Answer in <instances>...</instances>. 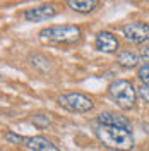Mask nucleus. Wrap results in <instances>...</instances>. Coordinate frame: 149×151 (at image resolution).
I'll return each mask as SVG.
<instances>
[{
  "label": "nucleus",
  "instance_id": "obj_11",
  "mask_svg": "<svg viewBox=\"0 0 149 151\" xmlns=\"http://www.w3.org/2000/svg\"><path fill=\"white\" fill-rule=\"evenodd\" d=\"M117 62L122 67H125V69H132V67H137L139 57L135 55V53H132V52H129V50H123V52H120L117 55Z\"/></svg>",
  "mask_w": 149,
  "mask_h": 151
},
{
  "label": "nucleus",
  "instance_id": "obj_5",
  "mask_svg": "<svg viewBox=\"0 0 149 151\" xmlns=\"http://www.w3.org/2000/svg\"><path fill=\"white\" fill-rule=\"evenodd\" d=\"M123 36L127 38L132 43H146L149 41V24L148 22H139V21H134L129 24H123Z\"/></svg>",
  "mask_w": 149,
  "mask_h": 151
},
{
  "label": "nucleus",
  "instance_id": "obj_6",
  "mask_svg": "<svg viewBox=\"0 0 149 151\" xmlns=\"http://www.w3.org/2000/svg\"><path fill=\"white\" fill-rule=\"evenodd\" d=\"M55 14H57L55 5L45 4V5H38V7L28 9L24 12V19H26V21H31V22H41V21L52 19Z\"/></svg>",
  "mask_w": 149,
  "mask_h": 151
},
{
  "label": "nucleus",
  "instance_id": "obj_7",
  "mask_svg": "<svg viewBox=\"0 0 149 151\" xmlns=\"http://www.w3.org/2000/svg\"><path fill=\"white\" fill-rule=\"evenodd\" d=\"M98 120H100L101 125H112V127H120V129H125V131H130V122L120 113L103 112L98 115Z\"/></svg>",
  "mask_w": 149,
  "mask_h": 151
},
{
  "label": "nucleus",
  "instance_id": "obj_12",
  "mask_svg": "<svg viewBox=\"0 0 149 151\" xmlns=\"http://www.w3.org/2000/svg\"><path fill=\"white\" fill-rule=\"evenodd\" d=\"M31 62H33V65L38 67L41 72H47L48 69H50V64H48V60L45 58V57H41V55H34V57H31Z\"/></svg>",
  "mask_w": 149,
  "mask_h": 151
},
{
  "label": "nucleus",
  "instance_id": "obj_17",
  "mask_svg": "<svg viewBox=\"0 0 149 151\" xmlns=\"http://www.w3.org/2000/svg\"><path fill=\"white\" fill-rule=\"evenodd\" d=\"M140 57H142L144 60H149V45H146V47L140 50Z\"/></svg>",
  "mask_w": 149,
  "mask_h": 151
},
{
  "label": "nucleus",
  "instance_id": "obj_1",
  "mask_svg": "<svg viewBox=\"0 0 149 151\" xmlns=\"http://www.w3.org/2000/svg\"><path fill=\"white\" fill-rule=\"evenodd\" d=\"M96 136L98 139L112 148V150H118V151H129L132 150L134 146V137H132L130 131H125V129H120V127H112V125H98L96 129Z\"/></svg>",
  "mask_w": 149,
  "mask_h": 151
},
{
  "label": "nucleus",
  "instance_id": "obj_9",
  "mask_svg": "<svg viewBox=\"0 0 149 151\" xmlns=\"http://www.w3.org/2000/svg\"><path fill=\"white\" fill-rule=\"evenodd\" d=\"M24 146H28L29 150H34V151H60L53 142H50L47 137H43V136H31V137H26Z\"/></svg>",
  "mask_w": 149,
  "mask_h": 151
},
{
  "label": "nucleus",
  "instance_id": "obj_10",
  "mask_svg": "<svg viewBox=\"0 0 149 151\" xmlns=\"http://www.w3.org/2000/svg\"><path fill=\"white\" fill-rule=\"evenodd\" d=\"M67 5L77 12H91L100 5V2L98 0H67Z\"/></svg>",
  "mask_w": 149,
  "mask_h": 151
},
{
  "label": "nucleus",
  "instance_id": "obj_8",
  "mask_svg": "<svg viewBox=\"0 0 149 151\" xmlns=\"http://www.w3.org/2000/svg\"><path fill=\"white\" fill-rule=\"evenodd\" d=\"M96 48L100 52H105V53H113L118 48V40L110 31H101L96 36Z\"/></svg>",
  "mask_w": 149,
  "mask_h": 151
},
{
  "label": "nucleus",
  "instance_id": "obj_16",
  "mask_svg": "<svg viewBox=\"0 0 149 151\" xmlns=\"http://www.w3.org/2000/svg\"><path fill=\"white\" fill-rule=\"evenodd\" d=\"M137 96H140L146 103H149V88L148 86H140L139 89H137Z\"/></svg>",
  "mask_w": 149,
  "mask_h": 151
},
{
  "label": "nucleus",
  "instance_id": "obj_4",
  "mask_svg": "<svg viewBox=\"0 0 149 151\" xmlns=\"http://www.w3.org/2000/svg\"><path fill=\"white\" fill-rule=\"evenodd\" d=\"M58 103L62 105L64 108L70 110V112H77V113H84L93 110V100L87 98L86 94L82 93H67L62 94L58 98Z\"/></svg>",
  "mask_w": 149,
  "mask_h": 151
},
{
  "label": "nucleus",
  "instance_id": "obj_2",
  "mask_svg": "<svg viewBox=\"0 0 149 151\" xmlns=\"http://www.w3.org/2000/svg\"><path fill=\"white\" fill-rule=\"evenodd\" d=\"M41 41H52V43H75L81 40V29L74 24H58L47 28L39 33Z\"/></svg>",
  "mask_w": 149,
  "mask_h": 151
},
{
  "label": "nucleus",
  "instance_id": "obj_3",
  "mask_svg": "<svg viewBox=\"0 0 149 151\" xmlns=\"http://www.w3.org/2000/svg\"><path fill=\"white\" fill-rule=\"evenodd\" d=\"M108 93L117 101V105L122 106V108H132L134 103H135V100H137L135 88L129 81H123V79L113 81L110 84V88H108Z\"/></svg>",
  "mask_w": 149,
  "mask_h": 151
},
{
  "label": "nucleus",
  "instance_id": "obj_15",
  "mask_svg": "<svg viewBox=\"0 0 149 151\" xmlns=\"http://www.w3.org/2000/svg\"><path fill=\"white\" fill-rule=\"evenodd\" d=\"M5 139H7L10 144H24V142H26V137L19 136L16 132H7V134H5Z\"/></svg>",
  "mask_w": 149,
  "mask_h": 151
},
{
  "label": "nucleus",
  "instance_id": "obj_14",
  "mask_svg": "<svg viewBox=\"0 0 149 151\" xmlns=\"http://www.w3.org/2000/svg\"><path fill=\"white\" fill-rule=\"evenodd\" d=\"M137 77H139V81L142 83V86H148L149 88V65L139 67V70H137Z\"/></svg>",
  "mask_w": 149,
  "mask_h": 151
},
{
  "label": "nucleus",
  "instance_id": "obj_13",
  "mask_svg": "<svg viewBox=\"0 0 149 151\" xmlns=\"http://www.w3.org/2000/svg\"><path fill=\"white\" fill-rule=\"evenodd\" d=\"M33 124L39 129H45V127L50 125V117L43 115V113H36V115H33Z\"/></svg>",
  "mask_w": 149,
  "mask_h": 151
}]
</instances>
